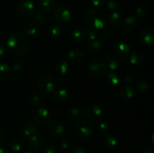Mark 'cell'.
Here are the masks:
<instances>
[{
  "label": "cell",
  "mask_w": 154,
  "mask_h": 153,
  "mask_svg": "<svg viewBox=\"0 0 154 153\" xmlns=\"http://www.w3.org/2000/svg\"><path fill=\"white\" fill-rule=\"evenodd\" d=\"M7 49L13 56H21L25 55L28 50L26 39L21 33H13L7 40Z\"/></svg>",
  "instance_id": "obj_1"
},
{
  "label": "cell",
  "mask_w": 154,
  "mask_h": 153,
  "mask_svg": "<svg viewBox=\"0 0 154 153\" xmlns=\"http://www.w3.org/2000/svg\"><path fill=\"white\" fill-rule=\"evenodd\" d=\"M108 17L105 12L99 9H92L87 16V22L93 29H102L108 24Z\"/></svg>",
  "instance_id": "obj_2"
},
{
  "label": "cell",
  "mask_w": 154,
  "mask_h": 153,
  "mask_svg": "<svg viewBox=\"0 0 154 153\" xmlns=\"http://www.w3.org/2000/svg\"><path fill=\"white\" fill-rule=\"evenodd\" d=\"M93 125L90 120H81L75 127V133L80 139H87L93 134Z\"/></svg>",
  "instance_id": "obj_3"
},
{
  "label": "cell",
  "mask_w": 154,
  "mask_h": 153,
  "mask_svg": "<svg viewBox=\"0 0 154 153\" xmlns=\"http://www.w3.org/2000/svg\"><path fill=\"white\" fill-rule=\"evenodd\" d=\"M37 86L42 93L49 94L55 90L56 83L52 76L50 75H43L38 80Z\"/></svg>",
  "instance_id": "obj_4"
},
{
  "label": "cell",
  "mask_w": 154,
  "mask_h": 153,
  "mask_svg": "<svg viewBox=\"0 0 154 153\" xmlns=\"http://www.w3.org/2000/svg\"><path fill=\"white\" fill-rule=\"evenodd\" d=\"M87 72L90 76L96 79L102 78L106 74V66L101 62H93L87 67Z\"/></svg>",
  "instance_id": "obj_5"
},
{
  "label": "cell",
  "mask_w": 154,
  "mask_h": 153,
  "mask_svg": "<svg viewBox=\"0 0 154 153\" xmlns=\"http://www.w3.org/2000/svg\"><path fill=\"white\" fill-rule=\"evenodd\" d=\"M35 11V4L31 0H22L18 4L17 12L23 17H29L32 16Z\"/></svg>",
  "instance_id": "obj_6"
},
{
  "label": "cell",
  "mask_w": 154,
  "mask_h": 153,
  "mask_svg": "<svg viewBox=\"0 0 154 153\" xmlns=\"http://www.w3.org/2000/svg\"><path fill=\"white\" fill-rule=\"evenodd\" d=\"M54 16L57 22L60 23H66L72 18V12L67 6L62 4L56 8Z\"/></svg>",
  "instance_id": "obj_7"
},
{
  "label": "cell",
  "mask_w": 154,
  "mask_h": 153,
  "mask_svg": "<svg viewBox=\"0 0 154 153\" xmlns=\"http://www.w3.org/2000/svg\"><path fill=\"white\" fill-rule=\"evenodd\" d=\"M66 128L62 122L54 121L51 123L48 128V134L50 136L55 139L62 138L65 134Z\"/></svg>",
  "instance_id": "obj_8"
},
{
  "label": "cell",
  "mask_w": 154,
  "mask_h": 153,
  "mask_svg": "<svg viewBox=\"0 0 154 153\" xmlns=\"http://www.w3.org/2000/svg\"><path fill=\"white\" fill-rule=\"evenodd\" d=\"M35 121L41 125L48 124L51 121V114L46 108H38L34 112Z\"/></svg>",
  "instance_id": "obj_9"
},
{
  "label": "cell",
  "mask_w": 154,
  "mask_h": 153,
  "mask_svg": "<svg viewBox=\"0 0 154 153\" xmlns=\"http://www.w3.org/2000/svg\"><path fill=\"white\" fill-rule=\"evenodd\" d=\"M114 54L120 58H126L130 55L131 49L127 43L123 41H118L114 46Z\"/></svg>",
  "instance_id": "obj_10"
},
{
  "label": "cell",
  "mask_w": 154,
  "mask_h": 153,
  "mask_svg": "<svg viewBox=\"0 0 154 153\" xmlns=\"http://www.w3.org/2000/svg\"><path fill=\"white\" fill-rule=\"evenodd\" d=\"M38 130L37 124L32 122H28L25 123L18 130V135L22 138H28L31 135L34 134Z\"/></svg>",
  "instance_id": "obj_11"
},
{
  "label": "cell",
  "mask_w": 154,
  "mask_h": 153,
  "mask_svg": "<svg viewBox=\"0 0 154 153\" xmlns=\"http://www.w3.org/2000/svg\"><path fill=\"white\" fill-rule=\"evenodd\" d=\"M28 147L31 151L38 152L42 148L44 145V139L39 134H34L28 137Z\"/></svg>",
  "instance_id": "obj_12"
},
{
  "label": "cell",
  "mask_w": 154,
  "mask_h": 153,
  "mask_svg": "<svg viewBox=\"0 0 154 153\" xmlns=\"http://www.w3.org/2000/svg\"><path fill=\"white\" fill-rule=\"evenodd\" d=\"M84 51L79 49H73L69 51V52L66 55V59H67L68 63L74 64H78L83 62L84 59Z\"/></svg>",
  "instance_id": "obj_13"
},
{
  "label": "cell",
  "mask_w": 154,
  "mask_h": 153,
  "mask_svg": "<svg viewBox=\"0 0 154 153\" xmlns=\"http://www.w3.org/2000/svg\"><path fill=\"white\" fill-rule=\"evenodd\" d=\"M103 110L99 105H93L87 108L86 110V116L90 121H98L103 116Z\"/></svg>",
  "instance_id": "obj_14"
},
{
  "label": "cell",
  "mask_w": 154,
  "mask_h": 153,
  "mask_svg": "<svg viewBox=\"0 0 154 153\" xmlns=\"http://www.w3.org/2000/svg\"><path fill=\"white\" fill-rule=\"evenodd\" d=\"M140 41L144 45L151 46L154 42V31L151 28H146L143 29L139 34Z\"/></svg>",
  "instance_id": "obj_15"
},
{
  "label": "cell",
  "mask_w": 154,
  "mask_h": 153,
  "mask_svg": "<svg viewBox=\"0 0 154 153\" xmlns=\"http://www.w3.org/2000/svg\"><path fill=\"white\" fill-rule=\"evenodd\" d=\"M120 25L122 26V28L124 31L127 32L134 31L138 26V21L136 18L132 15H128L125 16L124 19H123Z\"/></svg>",
  "instance_id": "obj_16"
},
{
  "label": "cell",
  "mask_w": 154,
  "mask_h": 153,
  "mask_svg": "<svg viewBox=\"0 0 154 153\" xmlns=\"http://www.w3.org/2000/svg\"><path fill=\"white\" fill-rule=\"evenodd\" d=\"M134 94H135V92L132 86L126 85L120 88L119 96L123 101H129L133 98Z\"/></svg>",
  "instance_id": "obj_17"
},
{
  "label": "cell",
  "mask_w": 154,
  "mask_h": 153,
  "mask_svg": "<svg viewBox=\"0 0 154 153\" xmlns=\"http://www.w3.org/2000/svg\"><path fill=\"white\" fill-rule=\"evenodd\" d=\"M39 26L35 22H29L23 27V32L26 36H35L38 33Z\"/></svg>",
  "instance_id": "obj_18"
},
{
  "label": "cell",
  "mask_w": 154,
  "mask_h": 153,
  "mask_svg": "<svg viewBox=\"0 0 154 153\" xmlns=\"http://www.w3.org/2000/svg\"><path fill=\"white\" fill-rule=\"evenodd\" d=\"M105 81L109 86L114 87L117 86L120 82V76L118 74L114 71L106 72L105 74Z\"/></svg>",
  "instance_id": "obj_19"
},
{
  "label": "cell",
  "mask_w": 154,
  "mask_h": 153,
  "mask_svg": "<svg viewBox=\"0 0 154 153\" xmlns=\"http://www.w3.org/2000/svg\"><path fill=\"white\" fill-rule=\"evenodd\" d=\"M129 56V62L134 66H140L144 62L145 57L142 52L139 51H135V52L130 53Z\"/></svg>",
  "instance_id": "obj_20"
},
{
  "label": "cell",
  "mask_w": 154,
  "mask_h": 153,
  "mask_svg": "<svg viewBox=\"0 0 154 153\" xmlns=\"http://www.w3.org/2000/svg\"><path fill=\"white\" fill-rule=\"evenodd\" d=\"M53 98L58 103H64L69 98V93L64 88H57L53 92Z\"/></svg>",
  "instance_id": "obj_21"
},
{
  "label": "cell",
  "mask_w": 154,
  "mask_h": 153,
  "mask_svg": "<svg viewBox=\"0 0 154 153\" xmlns=\"http://www.w3.org/2000/svg\"><path fill=\"white\" fill-rule=\"evenodd\" d=\"M54 69L57 74H58L60 76H64L65 74L68 73L69 70V65L68 62L66 60L60 59L58 62H57L55 66H54Z\"/></svg>",
  "instance_id": "obj_22"
},
{
  "label": "cell",
  "mask_w": 154,
  "mask_h": 153,
  "mask_svg": "<svg viewBox=\"0 0 154 153\" xmlns=\"http://www.w3.org/2000/svg\"><path fill=\"white\" fill-rule=\"evenodd\" d=\"M122 20H123V16H122L121 13H120L119 11H114L108 17V22L111 26L117 28L121 24Z\"/></svg>",
  "instance_id": "obj_23"
},
{
  "label": "cell",
  "mask_w": 154,
  "mask_h": 153,
  "mask_svg": "<svg viewBox=\"0 0 154 153\" xmlns=\"http://www.w3.org/2000/svg\"><path fill=\"white\" fill-rule=\"evenodd\" d=\"M86 33H87V30L81 28V27H78L72 31V34H71V38L73 41L75 42L82 41L85 38Z\"/></svg>",
  "instance_id": "obj_24"
},
{
  "label": "cell",
  "mask_w": 154,
  "mask_h": 153,
  "mask_svg": "<svg viewBox=\"0 0 154 153\" xmlns=\"http://www.w3.org/2000/svg\"><path fill=\"white\" fill-rule=\"evenodd\" d=\"M55 0H40L38 3V7L41 11L44 13L50 12L55 7Z\"/></svg>",
  "instance_id": "obj_25"
},
{
  "label": "cell",
  "mask_w": 154,
  "mask_h": 153,
  "mask_svg": "<svg viewBox=\"0 0 154 153\" xmlns=\"http://www.w3.org/2000/svg\"><path fill=\"white\" fill-rule=\"evenodd\" d=\"M103 143L105 147L112 149L114 148L118 144V140L116 136L113 134H107L103 137Z\"/></svg>",
  "instance_id": "obj_26"
},
{
  "label": "cell",
  "mask_w": 154,
  "mask_h": 153,
  "mask_svg": "<svg viewBox=\"0 0 154 153\" xmlns=\"http://www.w3.org/2000/svg\"><path fill=\"white\" fill-rule=\"evenodd\" d=\"M105 62H106V64L108 65V67L112 71H115V70H118L122 65L121 61L118 58H116V57H111L108 56V58H106Z\"/></svg>",
  "instance_id": "obj_27"
},
{
  "label": "cell",
  "mask_w": 154,
  "mask_h": 153,
  "mask_svg": "<svg viewBox=\"0 0 154 153\" xmlns=\"http://www.w3.org/2000/svg\"><path fill=\"white\" fill-rule=\"evenodd\" d=\"M69 116L71 118L75 121H81L85 116V113L78 106H74L69 111Z\"/></svg>",
  "instance_id": "obj_28"
},
{
  "label": "cell",
  "mask_w": 154,
  "mask_h": 153,
  "mask_svg": "<svg viewBox=\"0 0 154 153\" xmlns=\"http://www.w3.org/2000/svg\"><path fill=\"white\" fill-rule=\"evenodd\" d=\"M23 146V141L21 138H14L10 141L8 147L12 152L20 151Z\"/></svg>",
  "instance_id": "obj_29"
},
{
  "label": "cell",
  "mask_w": 154,
  "mask_h": 153,
  "mask_svg": "<svg viewBox=\"0 0 154 153\" xmlns=\"http://www.w3.org/2000/svg\"><path fill=\"white\" fill-rule=\"evenodd\" d=\"M11 70L8 64L0 62V80H6L10 76Z\"/></svg>",
  "instance_id": "obj_30"
},
{
  "label": "cell",
  "mask_w": 154,
  "mask_h": 153,
  "mask_svg": "<svg viewBox=\"0 0 154 153\" xmlns=\"http://www.w3.org/2000/svg\"><path fill=\"white\" fill-rule=\"evenodd\" d=\"M26 69V63L23 59H19L13 64L12 70L15 74H21Z\"/></svg>",
  "instance_id": "obj_31"
},
{
  "label": "cell",
  "mask_w": 154,
  "mask_h": 153,
  "mask_svg": "<svg viewBox=\"0 0 154 153\" xmlns=\"http://www.w3.org/2000/svg\"><path fill=\"white\" fill-rule=\"evenodd\" d=\"M136 90L140 93H147L150 90V86L145 80H139L135 86Z\"/></svg>",
  "instance_id": "obj_32"
},
{
  "label": "cell",
  "mask_w": 154,
  "mask_h": 153,
  "mask_svg": "<svg viewBox=\"0 0 154 153\" xmlns=\"http://www.w3.org/2000/svg\"><path fill=\"white\" fill-rule=\"evenodd\" d=\"M48 34L50 37L53 38H57L61 34V28H60V26L54 24L48 28Z\"/></svg>",
  "instance_id": "obj_33"
},
{
  "label": "cell",
  "mask_w": 154,
  "mask_h": 153,
  "mask_svg": "<svg viewBox=\"0 0 154 153\" xmlns=\"http://www.w3.org/2000/svg\"><path fill=\"white\" fill-rule=\"evenodd\" d=\"M47 20H48V18H47L46 14L42 11H38L33 14V20L38 25H39V24L42 25L46 22Z\"/></svg>",
  "instance_id": "obj_34"
},
{
  "label": "cell",
  "mask_w": 154,
  "mask_h": 153,
  "mask_svg": "<svg viewBox=\"0 0 154 153\" xmlns=\"http://www.w3.org/2000/svg\"><path fill=\"white\" fill-rule=\"evenodd\" d=\"M86 44H87V47L89 49L92 50H97L101 49L102 46V41L98 38L93 40H90V41L86 42Z\"/></svg>",
  "instance_id": "obj_35"
},
{
  "label": "cell",
  "mask_w": 154,
  "mask_h": 153,
  "mask_svg": "<svg viewBox=\"0 0 154 153\" xmlns=\"http://www.w3.org/2000/svg\"><path fill=\"white\" fill-rule=\"evenodd\" d=\"M28 102L31 106L35 107V106H39L40 104L42 103V98H41V96L39 94H32L29 98Z\"/></svg>",
  "instance_id": "obj_36"
},
{
  "label": "cell",
  "mask_w": 154,
  "mask_h": 153,
  "mask_svg": "<svg viewBox=\"0 0 154 153\" xmlns=\"http://www.w3.org/2000/svg\"><path fill=\"white\" fill-rule=\"evenodd\" d=\"M135 14L138 17H144L147 14V7L145 4H139L135 9Z\"/></svg>",
  "instance_id": "obj_37"
},
{
  "label": "cell",
  "mask_w": 154,
  "mask_h": 153,
  "mask_svg": "<svg viewBox=\"0 0 154 153\" xmlns=\"http://www.w3.org/2000/svg\"><path fill=\"white\" fill-rule=\"evenodd\" d=\"M60 148L63 152H68L71 148V144L68 140L64 139L60 142Z\"/></svg>",
  "instance_id": "obj_38"
},
{
  "label": "cell",
  "mask_w": 154,
  "mask_h": 153,
  "mask_svg": "<svg viewBox=\"0 0 154 153\" xmlns=\"http://www.w3.org/2000/svg\"><path fill=\"white\" fill-rule=\"evenodd\" d=\"M106 4L108 8L111 10H117L120 6V2L117 0H108V1H107Z\"/></svg>",
  "instance_id": "obj_39"
},
{
  "label": "cell",
  "mask_w": 154,
  "mask_h": 153,
  "mask_svg": "<svg viewBox=\"0 0 154 153\" xmlns=\"http://www.w3.org/2000/svg\"><path fill=\"white\" fill-rule=\"evenodd\" d=\"M96 38H98L97 34H96V33L95 32L88 31V30H87V33H86L85 38H84V40H85L86 42L95 40V39H96Z\"/></svg>",
  "instance_id": "obj_40"
},
{
  "label": "cell",
  "mask_w": 154,
  "mask_h": 153,
  "mask_svg": "<svg viewBox=\"0 0 154 153\" xmlns=\"http://www.w3.org/2000/svg\"><path fill=\"white\" fill-rule=\"evenodd\" d=\"M135 80H136V75L134 73H131V72L128 73L125 77V81L127 83H133L135 82Z\"/></svg>",
  "instance_id": "obj_41"
},
{
  "label": "cell",
  "mask_w": 154,
  "mask_h": 153,
  "mask_svg": "<svg viewBox=\"0 0 154 153\" xmlns=\"http://www.w3.org/2000/svg\"><path fill=\"white\" fill-rule=\"evenodd\" d=\"M44 153H56L55 146L52 143H48L44 148Z\"/></svg>",
  "instance_id": "obj_42"
},
{
  "label": "cell",
  "mask_w": 154,
  "mask_h": 153,
  "mask_svg": "<svg viewBox=\"0 0 154 153\" xmlns=\"http://www.w3.org/2000/svg\"><path fill=\"white\" fill-rule=\"evenodd\" d=\"M71 153H87V151L82 146H78L72 150Z\"/></svg>",
  "instance_id": "obj_43"
},
{
  "label": "cell",
  "mask_w": 154,
  "mask_h": 153,
  "mask_svg": "<svg viewBox=\"0 0 154 153\" xmlns=\"http://www.w3.org/2000/svg\"><path fill=\"white\" fill-rule=\"evenodd\" d=\"M91 2L95 7H102L106 4L107 0H91Z\"/></svg>",
  "instance_id": "obj_44"
},
{
  "label": "cell",
  "mask_w": 154,
  "mask_h": 153,
  "mask_svg": "<svg viewBox=\"0 0 154 153\" xmlns=\"http://www.w3.org/2000/svg\"><path fill=\"white\" fill-rule=\"evenodd\" d=\"M99 129L101 132L105 133V132H107L109 130V126H108V124L106 122H102L99 125Z\"/></svg>",
  "instance_id": "obj_45"
},
{
  "label": "cell",
  "mask_w": 154,
  "mask_h": 153,
  "mask_svg": "<svg viewBox=\"0 0 154 153\" xmlns=\"http://www.w3.org/2000/svg\"><path fill=\"white\" fill-rule=\"evenodd\" d=\"M6 137H7V135H6L5 131L2 128H0V146L4 143Z\"/></svg>",
  "instance_id": "obj_46"
},
{
  "label": "cell",
  "mask_w": 154,
  "mask_h": 153,
  "mask_svg": "<svg viewBox=\"0 0 154 153\" xmlns=\"http://www.w3.org/2000/svg\"><path fill=\"white\" fill-rule=\"evenodd\" d=\"M6 49L4 45L0 44V58H2V56H4L5 54Z\"/></svg>",
  "instance_id": "obj_47"
},
{
  "label": "cell",
  "mask_w": 154,
  "mask_h": 153,
  "mask_svg": "<svg viewBox=\"0 0 154 153\" xmlns=\"http://www.w3.org/2000/svg\"><path fill=\"white\" fill-rule=\"evenodd\" d=\"M0 153H10V151L5 148L0 147Z\"/></svg>",
  "instance_id": "obj_48"
},
{
  "label": "cell",
  "mask_w": 154,
  "mask_h": 153,
  "mask_svg": "<svg viewBox=\"0 0 154 153\" xmlns=\"http://www.w3.org/2000/svg\"><path fill=\"white\" fill-rule=\"evenodd\" d=\"M144 153H154V152H153V148H148L147 150H146L145 152H144Z\"/></svg>",
  "instance_id": "obj_49"
},
{
  "label": "cell",
  "mask_w": 154,
  "mask_h": 153,
  "mask_svg": "<svg viewBox=\"0 0 154 153\" xmlns=\"http://www.w3.org/2000/svg\"><path fill=\"white\" fill-rule=\"evenodd\" d=\"M25 153H33V152H26Z\"/></svg>",
  "instance_id": "obj_50"
},
{
  "label": "cell",
  "mask_w": 154,
  "mask_h": 153,
  "mask_svg": "<svg viewBox=\"0 0 154 153\" xmlns=\"http://www.w3.org/2000/svg\"><path fill=\"white\" fill-rule=\"evenodd\" d=\"M1 37H2V34H1V33H0V39H1Z\"/></svg>",
  "instance_id": "obj_51"
}]
</instances>
